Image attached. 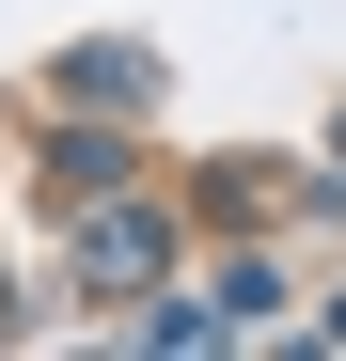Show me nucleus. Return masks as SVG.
Instances as JSON below:
<instances>
[{"mask_svg":"<svg viewBox=\"0 0 346 361\" xmlns=\"http://www.w3.org/2000/svg\"><path fill=\"white\" fill-rule=\"evenodd\" d=\"M0 330H16V314H0Z\"/></svg>","mask_w":346,"mask_h":361,"instance_id":"4","label":"nucleus"},{"mask_svg":"<svg viewBox=\"0 0 346 361\" xmlns=\"http://www.w3.org/2000/svg\"><path fill=\"white\" fill-rule=\"evenodd\" d=\"M330 157H346V126H330Z\"/></svg>","mask_w":346,"mask_h":361,"instance_id":"3","label":"nucleus"},{"mask_svg":"<svg viewBox=\"0 0 346 361\" xmlns=\"http://www.w3.org/2000/svg\"><path fill=\"white\" fill-rule=\"evenodd\" d=\"M79 267L126 298V283H157V267H173V235H157V220H95V235H79Z\"/></svg>","mask_w":346,"mask_h":361,"instance_id":"1","label":"nucleus"},{"mask_svg":"<svg viewBox=\"0 0 346 361\" xmlns=\"http://www.w3.org/2000/svg\"><path fill=\"white\" fill-rule=\"evenodd\" d=\"M79 94H95V110H126V94H157V63H142V47H95V63H79Z\"/></svg>","mask_w":346,"mask_h":361,"instance_id":"2","label":"nucleus"}]
</instances>
